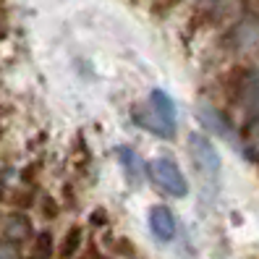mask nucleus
<instances>
[{"mask_svg": "<svg viewBox=\"0 0 259 259\" xmlns=\"http://www.w3.org/2000/svg\"><path fill=\"white\" fill-rule=\"evenodd\" d=\"M147 173H149V178L155 181V184H157L165 194L178 196V199L189 194L186 178H184V173H181L178 162L170 160V157H155V160L147 165Z\"/></svg>", "mask_w": 259, "mask_h": 259, "instance_id": "1", "label": "nucleus"}, {"mask_svg": "<svg viewBox=\"0 0 259 259\" xmlns=\"http://www.w3.org/2000/svg\"><path fill=\"white\" fill-rule=\"evenodd\" d=\"M189 155L196 165V170H199L204 178H209V181L220 178V167H223L220 152L212 147V142L204 134H189Z\"/></svg>", "mask_w": 259, "mask_h": 259, "instance_id": "2", "label": "nucleus"}, {"mask_svg": "<svg viewBox=\"0 0 259 259\" xmlns=\"http://www.w3.org/2000/svg\"><path fill=\"white\" fill-rule=\"evenodd\" d=\"M149 113L155 118V123L149 126V131L165 136V139L176 134V105L165 92H160V89H155V92L149 95Z\"/></svg>", "mask_w": 259, "mask_h": 259, "instance_id": "3", "label": "nucleus"}, {"mask_svg": "<svg viewBox=\"0 0 259 259\" xmlns=\"http://www.w3.org/2000/svg\"><path fill=\"white\" fill-rule=\"evenodd\" d=\"M196 118H199V123L204 128H209L212 134H218L220 139H225V142L236 139V131L231 126V120H228L218 108H212V105H199V108H196Z\"/></svg>", "mask_w": 259, "mask_h": 259, "instance_id": "4", "label": "nucleus"}, {"mask_svg": "<svg viewBox=\"0 0 259 259\" xmlns=\"http://www.w3.org/2000/svg\"><path fill=\"white\" fill-rule=\"evenodd\" d=\"M149 228H152V233H155L160 241H173L176 236V218H173V212L157 204V207H152L149 209Z\"/></svg>", "mask_w": 259, "mask_h": 259, "instance_id": "5", "label": "nucleus"}, {"mask_svg": "<svg viewBox=\"0 0 259 259\" xmlns=\"http://www.w3.org/2000/svg\"><path fill=\"white\" fill-rule=\"evenodd\" d=\"M118 160H120V165L126 167L128 184H131V186H142L144 173H147V165H144V160H142L139 155H136V149H131V147H120V149H118Z\"/></svg>", "mask_w": 259, "mask_h": 259, "instance_id": "6", "label": "nucleus"}, {"mask_svg": "<svg viewBox=\"0 0 259 259\" xmlns=\"http://www.w3.org/2000/svg\"><path fill=\"white\" fill-rule=\"evenodd\" d=\"M3 236L13 243H19V241L32 236V223H29V218L21 215V212H13V215H8L6 223H3Z\"/></svg>", "mask_w": 259, "mask_h": 259, "instance_id": "7", "label": "nucleus"}, {"mask_svg": "<svg viewBox=\"0 0 259 259\" xmlns=\"http://www.w3.org/2000/svg\"><path fill=\"white\" fill-rule=\"evenodd\" d=\"M241 102L246 110H259V71L246 73L241 81Z\"/></svg>", "mask_w": 259, "mask_h": 259, "instance_id": "8", "label": "nucleus"}, {"mask_svg": "<svg viewBox=\"0 0 259 259\" xmlns=\"http://www.w3.org/2000/svg\"><path fill=\"white\" fill-rule=\"evenodd\" d=\"M81 228L79 225H73L71 228V231L66 233V238H63V243H60V256H63V259H71L76 251H79L81 249Z\"/></svg>", "mask_w": 259, "mask_h": 259, "instance_id": "9", "label": "nucleus"}, {"mask_svg": "<svg viewBox=\"0 0 259 259\" xmlns=\"http://www.w3.org/2000/svg\"><path fill=\"white\" fill-rule=\"evenodd\" d=\"M50 254V233H39L37 238V256H48Z\"/></svg>", "mask_w": 259, "mask_h": 259, "instance_id": "10", "label": "nucleus"}, {"mask_svg": "<svg viewBox=\"0 0 259 259\" xmlns=\"http://www.w3.org/2000/svg\"><path fill=\"white\" fill-rule=\"evenodd\" d=\"M0 220H3V218H0Z\"/></svg>", "mask_w": 259, "mask_h": 259, "instance_id": "11", "label": "nucleus"}]
</instances>
